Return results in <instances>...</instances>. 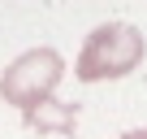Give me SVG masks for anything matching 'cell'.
<instances>
[{"label": "cell", "instance_id": "cell-1", "mask_svg": "<svg viewBox=\"0 0 147 139\" xmlns=\"http://www.w3.org/2000/svg\"><path fill=\"white\" fill-rule=\"evenodd\" d=\"M143 61V35L130 22H104L87 35L74 74L82 83H100V78H125L130 70Z\"/></svg>", "mask_w": 147, "mask_h": 139}, {"label": "cell", "instance_id": "cell-2", "mask_svg": "<svg viewBox=\"0 0 147 139\" xmlns=\"http://www.w3.org/2000/svg\"><path fill=\"white\" fill-rule=\"evenodd\" d=\"M61 74H65V61H61L56 48H30V52H22V57L5 70L0 96H5L9 104H18L22 113H30V109H39L43 100H52Z\"/></svg>", "mask_w": 147, "mask_h": 139}, {"label": "cell", "instance_id": "cell-3", "mask_svg": "<svg viewBox=\"0 0 147 139\" xmlns=\"http://www.w3.org/2000/svg\"><path fill=\"white\" fill-rule=\"evenodd\" d=\"M26 117V126L30 130H56V135H74L78 130V109L74 104H61V100H43L39 109H30V113H22Z\"/></svg>", "mask_w": 147, "mask_h": 139}, {"label": "cell", "instance_id": "cell-4", "mask_svg": "<svg viewBox=\"0 0 147 139\" xmlns=\"http://www.w3.org/2000/svg\"><path fill=\"white\" fill-rule=\"evenodd\" d=\"M121 139H147V126H138V130H125Z\"/></svg>", "mask_w": 147, "mask_h": 139}]
</instances>
